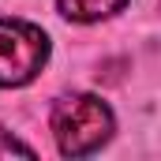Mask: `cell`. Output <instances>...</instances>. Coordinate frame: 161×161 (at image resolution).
Masks as SVG:
<instances>
[{"label":"cell","mask_w":161,"mask_h":161,"mask_svg":"<svg viewBox=\"0 0 161 161\" xmlns=\"http://www.w3.org/2000/svg\"><path fill=\"white\" fill-rule=\"evenodd\" d=\"M49 124H53L56 150L64 158H86V154L101 150L116 131L113 109L94 94H64L53 105Z\"/></svg>","instance_id":"1"},{"label":"cell","mask_w":161,"mask_h":161,"mask_svg":"<svg viewBox=\"0 0 161 161\" xmlns=\"http://www.w3.org/2000/svg\"><path fill=\"white\" fill-rule=\"evenodd\" d=\"M4 154H19V158H34V146H26V142H19V139H8V131L0 127V158Z\"/></svg>","instance_id":"4"},{"label":"cell","mask_w":161,"mask_h":161,"mask_svg":"<svg viewBox=\"0 0 161 161\" xmlns=\"http://www.w3.org/2000/svg\"><path fill=\"white\" fill-rule=\"evenodd\" d=\"M49 60V34L26 19H0V90L38 79Z\"/></svg>","instance_id":"2"},{"label":"cell","mask_w":161,"mask_h":161,"mask_svg":"<svg viewBox=\"0 0 161 161\" xmlns=\"http://www.w3.org/2000/svg\"><path fill=\"white\" fill-rule=\"evenodd\" d=\"M60 15L71 23H101L127 8V0H56Z\"/></svg>","instance_id":"3"}]
</instances>
